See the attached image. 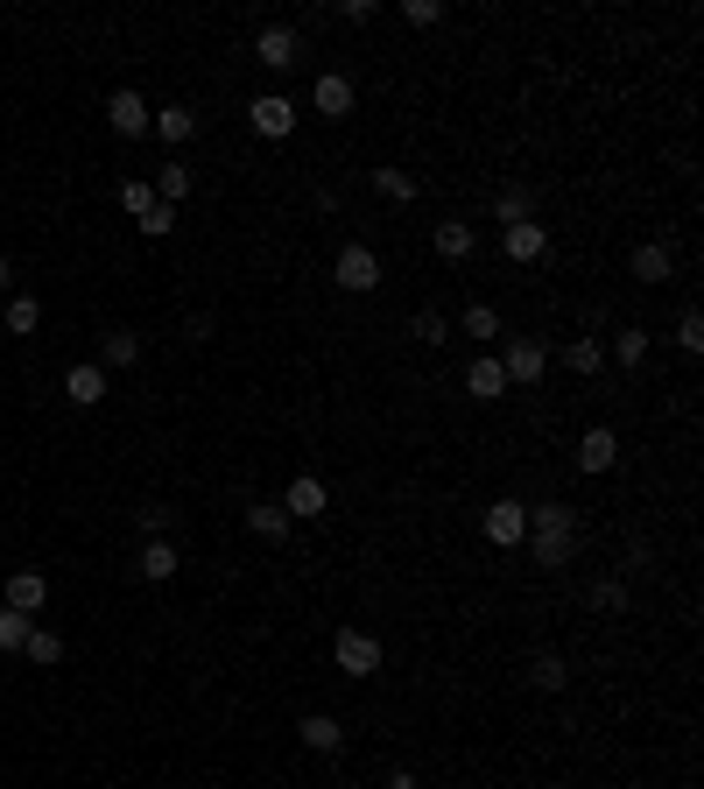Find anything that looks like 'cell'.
I'll use <instances>...</instances> for the list:
<instances>
[{"instance_id": "6da1fadb", "label": "cell", "mask_w": 704, "mask_h": 789, "mask_svg": "<svg viewBox=\"0 0 704 789\" xmlns=\"http://www.w3.org/2000/svg\"><path fill=\"white\" fill-rule=\"evenodd\" d=\"M529 535H535V557H543L549 571H564V564L578 557V535H585V529H578L571 501H535V508H529Z\"/></svg>"}, {"instance_id": "7a4b0ae2", "label": "cell", "mask_w": 704, "mask_h": 789, "mask_svg": "<svg viewBox=\"0 0 704 789\" xmlns=\"http://www.w3.org/2000/svg\"><path fill=\"white\" fill-rule=\"evenodd\" d=\"M332 282L346 296L381 289V255H373V247H359V241H346V247H338V261H332Z\"/></svg>"}, {"instance_id": "3957f363", "label": "cell", "mask_w": 704, "mask_h": 789, "mask_svg": "<svg viewBox=\"0 0 704 789\" xmlns=\"http://www.w3.org/2000/svg\"><path fill=\"white\" fill-rule=\"evenodd\" d=\"M479 529H486L493 550H521V543H529V501H493Z\"/></svg>"}, {"instance_id": "277c9868", "label": "cell", "mask_w": 704, "mask_h": 789, "mask_svg": "<svg viewBox=\"0 0 704 789\" xmlns=\"http://www.w3.org/2000/svg\"><path fill=\"white\" fill-rule=\"evenodd\" d=\"M332 663L346 669V677H373V669H381V642H373L367 628H338V642H332Z\"/></svg>"}, {"instance_id": "5b68a950", "label": "cell", "mask_w": 704, "mask_h": 789, "mask_svg": "<svg viewBox=\"0 0 704 789\" xmlns=\"http://www.w3.org/2000/svg\"><path fill=\"white\" fill-rule=\"evenodd\" d=\"M247 121H254V134H261V141H289V134H296V99L261 93V99L247 107Z\"/></svg>"}, {"instance_id": "8992f818", "label": "cell", "mask_w": 704, "mask_h": 789, "mask_svg": "<svg viewBox=\"0 0 704 789\" xmlns=\"http://www.w3.org/2000/svg\"><path fill=\"white\" fill-rule=\"evenodd\" d=\"M324 508H332V486H324L318 472H296L289 494H282V515H289V522H318Z\"/></svg>"}, {"instance_id": "52a82bcc", "label": "cell", "mask_w": 704, "mask_h": 789, "mask_svg": "<svg viewBox=\"0 0 704 789\" xmlns=\"http://www.w3.org/2000/svg\"><path fill=\"white\" fill-rule=\"evenodd\" d=\"M543 367H549V353H543V338H507V353H501V374H507V389H529V381H543Z\"/></svg>"}, {"instance_id": "ba28073f", "label": "cell", "mask_w": 704, "mask_h": 789, "mask_svg": "<svg viewBox=\"0 0 704 789\" xmlns=\"http://www.w3.org/2000/svg\"><path fill=\"white\" fill-rule=\"evenodd\" d=\"M254 57H261V64H268V71H289V64H296V57H304V36H296V28H289V22H268V28H261V36H254Z\"/></svg>"}, {"instance_id": "9c48e42d", "label": "cell", "mask_w": 704, "mask_h": 789, "mask_svg": "<svg viewBox=\"0 0 704 789\" xmlns=\"http://www.w3.org/2000/svg\"><path fill=\"white\" fill-rule=\"evenodd\" d=\"M613 466H620V437H613L606 423H592L585 437H578V472L598 480V472H613Z\"/></svg>"}, {"instance_id": "30bf717a", "label": "cell", "mask_w": 704, "mask_h": 789, "mask_svg": "<svg viewBox=\"0 0 704 789\" xmlns=\"http://www.w3.org/2000/svg\"><path fill=\"white\" fill-rule=\"evenodd\" d=\"M353 78H346V71H318V85H310V107H318L324 113V121H346V113H353Z\"/></svg>"}, {"instance_id": "8fae6325", "label": "cell", "mask_w": 704, "mask_h": 789, "mask_svg": "<svg viewBox=\"0 0 704 789\" xmlns=\"http://www.w3.org/2000/svg\"><path fill=\"white\" fill-rule=\"evenodd\" d=\"M627 268H634V282H641V289H663V282L677 275V255H669V241H641Z\"/></svg>"}, {"instance_id": "7c38bea8", "label": "cell", "mask_w": 704, "mask_h": 789, "mask_svg": "<svg viewBox=\"0 0 704 789\" xmlns=\"http://www.w3.org/2000/svg\"><path fill=\"white\" fill-rule=\"evenodd\" d=\"M107 127H113V134H127V141H134V134H148V99L120 85V93L107 99Z\"/></svg>"}, {"instance_id": "4fadbf2b", "label": "cell", "mask_w": 704, "mask_h": 789, "mask_svg": "<svg viewBox=\"0 0 704 789\" xmlns=\"http://www.w3.org/2000/svg\"><path fill=\"white\" fill-rule=\"evenodd\" d=\"M64 395L78 402V409H99V402H107V367H99V360H78L64 374Z\"/></svg>"}, {"instance_id": "5bb4252c", "label": "cell", "mask_w": 704, "mask_h": 789, "mask_svg": "<svg viewBox=\"0 0 704 789\" xmlns=\"http://www.w3.org/2000/svg\"><path fill=\"white\" fill-rule=\"evenodd\" d=\"M501 247H507V261H543V255H549V226L521 219V226H507V233H501Z\"/></svg>"}, {"instance_id": "9a60e30c", "label": "cell", "mask_w": 704, "mask_h": 789, "mask_svg": "<svg viewBox=\"0 0 704 789\" xmlns=\"http://www.w3.org/2000/svg\"><path fill=\"white\" fill-rule=\"evenodd\" d=\"M296 740H304L310 754H338V748H346V726H338L332 712H310V719L296 726Z\"/></svg>"}, {"instance_id": "2e32d148", "label": "cell", "mask_w": 704, "mask_h": 789, "mask_svg": "<svg viewBox=\"0 0 704 789\" xmlns=\"http://www.w3.org/2000/svg\"><path fill=\"white\" fill-rule=\"evenodd\" d=\"M466 395L472 402H501L507 395V374H501V360H493V353H479V360L466 367Z\"/></svg>"}, {"instance_id": "e0dca14e", "label": "cell", "mask_w": 704, "mask_h": 789, "mask_svg": "<svg viewBox=\"0 0 704 789\" xmlns=\"http://www.w3.org/2000/svg\"><path fill=\"white\" fill-rule=\"evenodd\" d=\"M493 219H501V226L535 219V190H529V184H501V190H493Z\"/></svg>"}, {"instance_id": "ac0fdd59", "label": "cell", "mask_w": 704, "mask_h": 789, "mask_svg": "<svg viewBox=\"0 0 704 789\" xmlns=\"http://www.w3.org/2000/svg\"><path fill=\"white\" fill-rule=\"evenodd\" d=\"M176 564H184V557H176V543H170V535H148V543H141V578H148V585L176 578Z\"/></svg>"}, {"instance_id": "d6986e66", "label": "cell", "mask_w": 704, "mask_h": 789, "mask_svg": "<svg viewBox=\"0 0 704 789\" xmlns=\"http://www.w3.org/2000/svg\"><path fill=\"white\" fill-rule=\"evenodd\" d=\"M472 247H479V233L466 226V219H444V226H437V261H472Z\"/></svg>"}, {"instance_id": "ffe728a7", "label": "cell", "mask_w": 704, "mask_h": 789, "mask_svg": "<svg viewBox=\"0 0 704 789\" xmlns=\"http://www.w3.org/2000/svg\"><path fill=\"white\" fill-rule=\"evenodd\" d=\"M42 600H50V578H42V571H14L8 578V606H14V614H36Z\"/></svg>"}, {"instance_id": "44dd1931", "label": "cell", "mask_w": 704, "mask_h": 789, "mask_svg": "<svg viewBox=\"0 0 704 789\" xmlns=\"http://www.w3.org/2000/svg\"><path fill=\"white\" fill-rule=\"evenodd\" d=\"M190 184H198L190 162H162V170H156V205H170V212H176V205L190 198Z\"/></svg>"}, {"instance_id": "7402d4cb", "label": "cell", "mask_w": 704, "mask_h": 789, "mask_svg": "<svg viewBox=\"0 0 704 789\" xmlns=\"http://www.w3.org/2000/svg\"><path fill=\"white\" fill-rule=\"evenodd\" d=\"M529 683L535 691H564V683H571V663H564L557 649H535L529 656Z\"/></svg>"}, {"instance_id": "603a6c76", "label": "cell", "mask_w": 704, "mask_h": 789, "mask_svg": "<svg viewBox=\"0 0 704 789\" xmlns=\"http://www.w3.org/2000/svg\"><path fill=\"white\" fill-rule=\"evenodd\" d=\"M148 127H156L170 148H184L190 134H198V113H190V107H162V113H148Z\"/></svg>"}, {"instance_id": "cb8c5ba5", "label": "cell", "mask_w": 704, "mask_h": 789, "mask_svg": "<svg viewBox=\"0 0 704 789\" xmlns=\"http://www.w3.org/2000/svg\"><path fill=\"white\" fill-rule=\"evenodd\" d=\"M247 529L261 535V543H282V535H289V515H282V501H254V508H247Z\"/></svg>"}, {"instance_id": "d4e9b609", "label": "cell", "mask_w": 704, "mask_h": 789, "mask_svg": "<svg viewBox=\"0 0 704 789\" xmlns=\"http://www.w3.org/2000/svg\"><path fill=\"white\" fill-rule=\"evenodd\" d=\"M22 656L36 663V669H57L64 663V634H50V628H28V642H22Z\"/></svg>"}, {"instance_id": "484cf974", "label": "cell", "mask_w": 704, "mask_h": 789, "mask_svg": "<svg viewBox=\"0 0 704 789\" xmlns=\"http://www.w3.org/2000/svg\"><path fill=\"white\" fill-rule=\"evenodd\" d=\"M592 606H598V614H627V606H634V592H627V578H620V571H606V578L592 585Z\"/></svg>"}, {"instance_id": "4316f807", "label": "cell", "mask_w": 704, "mask_h": 789, "mask_svg": "<svg viewBox=\"0 0 704 789\" xmlns=\"http://www.w3.org/2000/svg\"><path fill=\"white\" fill-rule=\"evenodd\" d=\"M564 367H571V374H598V367H606V346H598V338H571V346H564Z\"/></svg>"}, {"instance_id": "83f0119b", "label": "cell", "mask_w": 704, "mask_h": 789, "mask_svg": "<svg viewBox=\"0 0 704 789\" xmlns=\"http://www.w3.org/2000/svg\"><path fill=\"white\" fill-rule=\"evenodd\" d=\"M134 360H141V338L134 332H107L99 338V367H134Z\"/></svg>"}, {"instance_id": "f1b7e54d", "label": "cell", "mask_w": 704, "mask_h": 789, "mask_svg": "<svg viewBox=\"0 0 704 789\" xmlns=\"http://www.w3.org/2000/svg\"><path fill=\"white\" fill-rule=\"evenodd\" d=\"M613 360L641 367V360H649V332H641V324H620V332H613Z\"/></svg>"}, {"instance_id": "f546056e", "label": "cell", "mask_w": 704, "mask_h": 789, "mask_svg": "<svg viewBox=\"0 0 704 789\" xmlns=\"http://www.w3.org/2000/svg\"><path fill=\"white\" fill-rule=\"evenodd\" d=\"M458 324H466V338H486V346L501 338V310H493V304H466V318H458Z\"/></svg>"}, {"instance_id": "4dcf8cb0", "label": "cell", "mask_w": 704, "mask_h": 789, "mask_svg": "<svg viewBox=\"0 0 704 789\" xmlns=\"http://www.w3.org/2000/svg\"><path fill=\"white\" fill-rule=\"evenodd\" d=\"M36 324H42V304H36V296H8V332L28 338Z\"/></svg>"}, {"instance_id": "1f68e13d", "label": "cell", "mask_w": 704, "mask_h": 789, "mask_svg": "<svg viewBox=\"0 0 704 789\" xmlns=\"http://www.w3.org/2000/svg\"><path fill=\"white\" fill-rule=\"evenodd\" d=\"M22 642H28V614L0 606V656H22Z\"/></svg>"}, {"instance_id": "d6a6232c", "label": "cell", "mask_w": 704, "mask_h": 789, "mask_svg": "<svg viewBox=\"0 0 704 789\" xmlns=\"http://www.w3.org/2000/svg\"><path fill=\"white\" fill-rule=\"evenodd\" d=\"M120 205H127L134 219H148L156 212V184H148V176H127V184H120Z\"/></svg>"}, {"instance_id": "836d02e7", "label": "cell", "mask_w": 704, "mask_h": 789, "mask_svg": "<svg viewBox=\"0 0 704 789\" xmlns=\"http://www.w3.org/2000/svg\"><path fill=\"white\" fill-rule=\"evenodd\" d=\"M373 190H381V198H395V205H409L416 198V176L409 170H373Z\"/></svg>"}, {"instance_id": "e575fe53", "label": "cell", "mask_w": 704, "mask_h": 789, "mask_svg": "<svg viewBox=\"0 0 704 789\" xmlns=\"http://www.w3.org/2000/svg\"><path fill=\"white\" fill-rule=\"evenodd\" d=\"M416 338H423V346H444V338H452V318H444V310H416Z\"/></svg>"}, {"instance_id": "d590c367", "label": "cell", "mask_w": 704, "mask_h": 789, "mask_svg": "<svg viewBox=\"0 0 704 789\" xmlns=\"http://www.w3.org/2000/svg\"><path fill=\"white\" fill-rule=\"evenodd\" d=\"M677 353H704V318H697V310H683V318H677Z\"/></svg>"}, {"instance_id": "8d00e7d4", "label": "cell", "mask_w": 704, "mask_h": 789, "mask_svg": "<svg viewBox=\"0 0 704 789\" xmlns=\"http://www.w3.org/2000/svg\"><path fill=\"white\" fill-rule=\"evenodd\" d=\"M402 22H409V28H437L444 22V0H409V8H402Z\"/></svg>"}, {"instance_id": "74e56055", "label": "cell", "mask_w": 704, "mask_h": 789, "mask_svg": "<svg viewBox=\"0 0 704 789\" xmlns=\"http://www.w3.org/2000/svg\"><path fill=\"white\" fill-rule=\"evenodd\" d=\"M134 522H141V535H170V522H176V508H156V501H148V508L134 515Z\"/></svg>"}, {"instance_id": "f35d334b", "label": "cell", "mask_w": 704, "mask_h": 789, "mask_svg": "<svg viewBox=\"0 0 704 789\" xmlns=\"http://www.w3.org/2000/svg\"><path fill=\"white\" fill-rule=\"evenodd\" d=\"M141 233H148V241H162V233H176V212H170V205H156V212L141 219Z\"/></svg>"}, {"instance_id": "ab89813d", "label": "cell", "mask_w": 704, "mask_h": 789, "mask_svg": "<svg viewBox=\"0 0 704 789\" xmlns=\"http://www.w3.org/2000/svg\"><path fill=\"white\" fill-rule=\"evenodd\" d=\"M381 789H416V776H409V768H395V776H387Z\"/></svg>"}, {"instance_id": "60d3db41", "label": "cell", "mask_w": 704, "mask_h": 789, "mask_svg": "<svg viewBox=\"0 0 704 789\" xmlns=\"http://www.w3.org/2000/svg\"><path fill=\"white\" fill-rule=\"evenodd\" d=\"M8 275H14V268H8V261H0V289H8Z\"/></svg>"}]
</instances>
